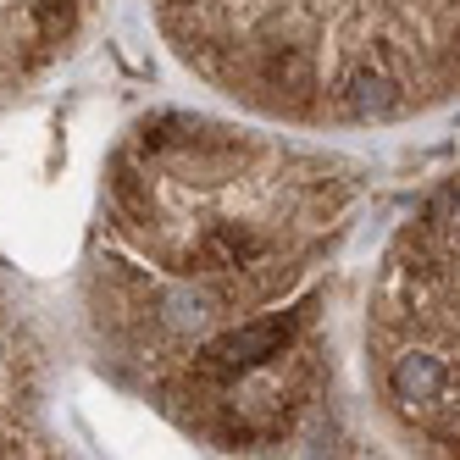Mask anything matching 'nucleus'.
Returning <instances> with one entry per match:
<instances>
[{
	"label": "nucleus",
	"instance_id": "f257e3e1",
	"mask_svg": "<svg viewBox=\"0 0 460 460\" xmlns=\"http://www.w3.org/2000/svg\"><path fill=\"white\" fill-rule=\"evenodd\" d=\"M460 89V0H305L250 94L278 111L394 122Z\"/></svg>",
	"mask_w": 460,
	"mask_h": 460
},
{
	"label": "nucleus",
	"instance_id": "f03ea898",
	"mask_svg": "<svg viewBox=\"0 0 460 460\" xmlns=\"http://www.w3.org/2000/svg\"><path fill=\"white\" fill-rule=\"evenodd\" d=\"M372 355L405 438L427 460H460V167L383 261Z\"/></svg>",
	"mask_w": 460,
	"mask_h": 460
},
{
	"label": "nucleus",
	"instance_id": "7ed1b4c3",
	"mask_svg": "<svg viewBox=\"0 0 460 460\" xmlns=\"http://www.w3.org/2000/svg\"><path fill=\"white\" fill-rule=\"evenodd\" d=\"M272 261V239L255 234L244 222H211L189 250V272L200 278H244V272H261Z\"/></svg>",
	"mask_w": 460,
	"mask_h": 460
}]
</instances>
